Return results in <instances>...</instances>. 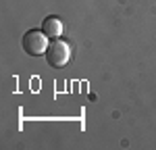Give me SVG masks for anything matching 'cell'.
Masks as SVG:
<instances>
[{
    "mask_svg": "<svg viewBox=\"0 0 156 150\" xmlns=\"http://www.w3.org/2000/svg\"><path fill=\"white\" fill-rule=\"evenodd\" d=\"M46 61H48L50 67H54V69H60V67H65L67 62L71 61V46L67 44V42H62V40H52L48 44V50H46Z\"/></svg>",
    "mask_w": 156,
    "mask_h": 150,
    "instance_id": "cell-2",
    "label": "cell"
},
{
    "mask_svg": "<svg viewBox=\"0 0 156 150\" xmlns=\"http://www.w3.org/2000/svg\"><path fill=\"white\" fill-rule=\"evenodd\" d=\"M42 31L50 38V40H54V38H58L62 34V21H60L58 17H46L44 21H42Z\"/></svg>",
    "mask_w": 156,
    "mask_h": 150,
    "instance_id": "cell-3",
    "label": "cell"
},
{
    "mask_svg": "<svg viewBox=\"0 0 156 150\" xmlns=\"http://www.w3.org/2000/svg\"><path fill=\"white\" fill-rule=\"evenodd\" d=\"M48 36L44 31H37V29H29L25 31L23 40H21V46L29 56H40V54H46L48 50Z\"/></svg>",
    "mask_w": 156,
    "mask_h": 150,
    "instance_id": "cell-1",
    "label": "cell"
}]
</instances>
